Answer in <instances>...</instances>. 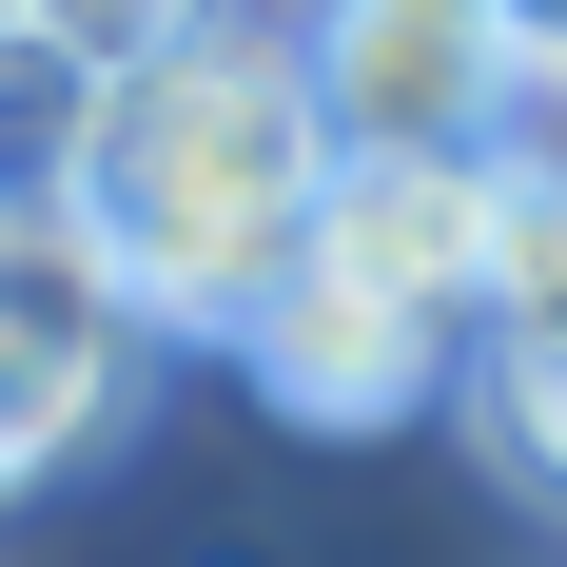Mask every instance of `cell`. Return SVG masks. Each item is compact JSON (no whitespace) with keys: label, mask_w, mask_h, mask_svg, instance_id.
<instances>
[{"label":"cell","mask_w":567,"mask_h":567,"mask_svg":"<svg viewBox=\"0 0 567 567\" xmlns=\"http://www.w3.org/2000/svg\"><path fill=\"white\" fill-rule=\"evenodd\" d=\"M0 255H20V196H0Z\"/></svg>","instance_id":"cell-11"},{"label":"cell","mask_w":567,"mask_h":567,"mask_svg":"<svg viewBox=\"0 0 567 567\" xmlns=\"http://www.w3.org/2000/svg\"><path fill=\"white\" fill-rule=\"evenodd\" d=\"M117 392H137V293L99 275L79 216H20V255H0V489H59L117 431Z\"/></svg>","instance_id":"cell-3"},{"label":"cell","mask_w":567,"mask_h":567,"mask_svg":"<svg viewBox=\"0 0 567 567\" xmlns=\"http://www.w3.org/2000/svg\"><path fill=\"white\" fill-rule=\"evenodd\" d=\"M489 157H509V196H567V59L509 79V137H489Z\"/></svg>","instance_id":"cell-9"},{"label":"cell","mask_w":567,"mask_h":567,"mask_svg":"<svg viewBox=\"0 0 567 567\" xmlns=\"http://www.w3.org/2000/svg\"><path fill=\"white\" fill-rule=\"evenodd\" d=\"M293 59H313L333 157H489L509 137V79H528V40L489 0H313Z\"/></svg>","instance_id":"cell-2"},{"label":"cell","mask_w":567,"mask_h":567,"mask_svg":"<svg viewBox=\"0 0 567 567\" xmlns=\"http://www.w3.org/2000/svg\"><path fill=\"white\" fill-rule=\"evenodd\" d=\"M235 0H40V40L59 59H99V79H157V59H196Z\"/></svg>","instance_id":"cell-8"},{"label":"cell","mask_w":567,"mask_h":567,"mask_svg":"<svg viewBox=\"0 0 567 567\" xmlns=\"http://www.w3.org/2000/svg\"><path fill=\"white\" fill-rule=\"evenodd\" d=\"M0 20H40V0H0Z\"/></svg>","instance_id":"cell-12"},{"label":"cell","mask_w":567,"mask_h":567,"mask_svg":"<svg viewBox=\"0 0 567 567\" xmlns=\"http://www.w3.org/2000/svg\"><path fill=\"white\" fill-rule=\"evenodd\" d=\"M489 20H509V40H528V59H567V0H489Z\"/></svg>","instance_id":"cell-10"},{"label":"cell","mask_w":567,"mask_h":567,"mask_svg":"<svg viewBox=\"0 0 567 567\" xmlns=\"http://www.w3.org/2000/svg\"><path fill=\"white\" fill-rule=\"evenodd\" d=\"M333 275H372L431 333H489L509 293V157H333V216H313Z\"/></svg>","instance_id":"cell-4"},{"label":"cell","mask_w":567,"mask_h":567,"mask_svg":"<svg viewBox=\"0 0 567 567\" xmlns=\"http://www.w3.org/2000/svg\"><path fill=\"white\" fill-rule=\"evenodd\" d=\"M59 216L99 235V275L137 293V333H255V293L313 255V216H333L313 59H293L275 20H216L196 59L117 79Z\"/></svg>","instance_id":"cell-1"},{"label":"cell","mask_w":567,"mask_h":567,"mask_svg":"<svg viewBox=\"0 0 567 567\" xmlns=\"http://www.w3.org/2000/svg\"><path fill=\"white\" fill-rule=\"evenodd\" d=\"M470 411H489V451L567 509V196H509V293L470 333Z\"/></svg>","instance_id":"cell-6"},{"label":"cell","mask_w":567,"mask_h":567,"mask_svg":"<svg viewBox=\"0 0 567 567\" xmlns=\"http://www.w3.org/2000/svg\"><path fill=\"white\" fill-rule=\"evenodd\" d=\"M235 372L293 411V431H392V411H431L470 372V333H431V313H392L372 275H333V255H293L275 293H255V333H235Z\"/></svg>","instance_id":"cell-5"},{"label":"cell","mask_w":567,"mask_h":567,"mask_svg":"<svg viewBox=\"0 0 567 567\" xmlns=\"http://www.w3.org/2000/svg\"><path fill=\"white\" fill-rule=\"evenodd\" d=\"M99 59H59L40 20H0V196H20V216H59V196H79V157H99Z\"/></svg>","instance_id":"cell-7"}]
</instances>
